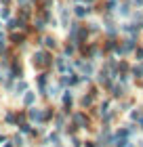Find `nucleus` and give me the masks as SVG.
<instances>
[]
</instances>
